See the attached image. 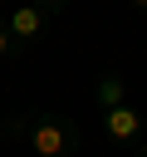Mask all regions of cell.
<instances>
[{"instance_id": "1", "label": "cell", "mask_w": 147, "mask_h": 157, "mask_svg": "<svg viewBox=\"0 0 147 157\" xmlns=\"http://www.w3.org/2000/svg\"><path fill=\"white\" fill-rule=\"evenodd\" d=\"M5 137H20L34 157H74L83 147V128L69 118V113H20L0 128Z\"/></svg>"}, {"instance_id": "7", "label": "cell", "mask_w": 147, "mask_h": 157, "mask_svg": "<svg viewBox=\"0 0 147 157\" xmlns=\"http://www.w3.org/2000/svg\"><path fill=\"white\" fill-rule=\"evenodd\" d=\"M127 157H147V142H137V147H132V152H127Z\"/></svg>"}, {"instance_id": "4", "label": "cell", "mask_w": 147, "mask_h": 157, "mask_svg": "<svg viewBox=\"0 0 147 157\" xmlns=\"http://www.w3.org/2000/svg\"><path fill=\"white\" fill-rule=\"evenodd\" d=\"M88 98H93L98 113H103V108H118V103H127V78H123L118 69H108V74H98V78L88 83Z\"/></svg>"}, {"instance_id": "5", "label": "cell", "mask_w": 147, "mask_h": 157, "mask_svg": "<svg viewBox=\"0 0 147 157\" xmlns=\"http://www.w3.org/2000/svg\"><path fill=\"white\" fill-rule=\"evenodd\" d=\"M20 49H15V39H10V25H5V15H0V64L5 59H15Z\"/></svg>"}, {"instance_id": "8", "label": "cell", "mask_w": 147, "mask_h": 157, "mask_svg": "<svg viewBox=\"0 0 147 157\" xmlns=\"http://www.w3.org/2000/svg\"><path fill=\"white\" fill-rule=\"evenodd\" d=\"M127 5H132V10H147V0H127Z\"/></svg>"}, {"instance_id": "2", "label": "cell", "mask_w": 147, "mask_h": 157, "mask_svg": "<svg viewBox=\"0 0 147 157\" xmlns=\"http://www.w3.org/2000/svg\"><path fill=\"white\" fill-rule=\"evenodd\" d=\"M5 25H10V39H15V49H20V54H24V49H34V44L49 34V15H44L34 0H20V5H10Z\"/></svg>"}, {"instance_id": "3", "label": "cell", "mask_w": 147, "mask_h": 157, "mask_svg": "<svg viewBox=\"0 0 147 157\" xmlns=\"http://www.w3.org/2000/svg\"><path fill=\"white\" fill-rule=\"evenodd\" d=\"M103 132H108L113 147L132 152V147L142 142V132H147V118H142L132 103H118V108H103Z\"/></svg>"}, {"instance_id": "6", "label": "cell", "mask_w": 147, "mask_h": 157, "mask_svg": "<svg viewBox=\"0 0 147 157\" xmlns=\"http://www.w3.org/2000/svg\"><path fill=\"white\" fill-rule=\"evenodd\" d=\"M34 5H39V10H44V15H49V20H54V15H64V10H69V5H74V0H34Z\"/></svg>"}]
</instances>
